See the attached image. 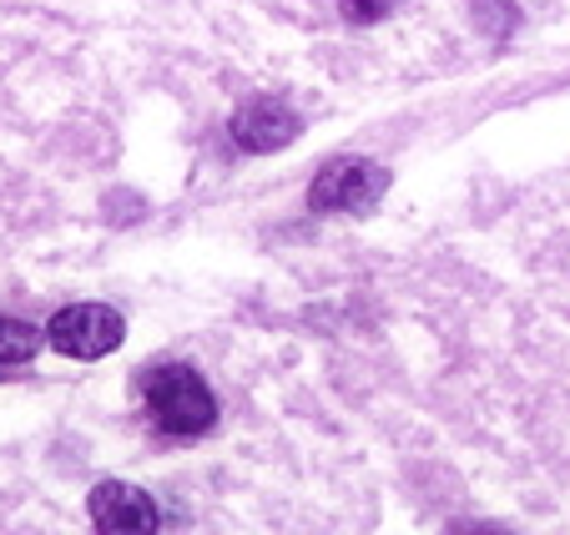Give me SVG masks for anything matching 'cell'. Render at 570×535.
Returning a JSON list of instances; mask_svg holds the SVG:
<instances>
[{
	"label": "cell",
	"mask_w": 570,
	"mask_h": 535,
	"mask_svg": "<svg viewBox=\"0 0 570 535\" xmlns=\"http://www.w3.org/2000/svg\"><path fill=\"white\" fill-rule=\"evenodd\" d=\"M141 395H147V415L151 425L161 429V435H207L217 419V399L213 389L203 385V374L187 364H161L147 374V385H141Z\"/></svg>",
	"instance_id": "obj_1"
},
{
	"label": "cell",
	"mask_w": 570,
	"mask_h": 535,
	"mask_svg": "<svg viewBox=\"0 0 570 535\" xmlns=\"http://www.w3.org/2000/svg\"><path fill=\"white\" fill-rule=\"evenodd\" d=\"M36 349H41V329H31L26 319H0V369L26 364Z\"/></svg>",
	"instance_id": "obj_6"
},
{
	"label": "cell",
	"mask_w": 570,
	"mask_h": 535,
	"mask_svg": "<svg viewBox=\"0 0 570 535\" xmlns=\"http://www.w3.org/2000/svg\"><path fill=\"white\" fill-rule=\"evenodd\" d=\"M127 339V319L107 303H71L46 323V343L66 359H101V353H117Z\"/></svg>",
	"instance_id": "obj_3"
},
{
	"label": "cell",
	"mask_w": 570,
	"mask_h": 535,
	"mask_svg": "<svg viewBox=\"0 0 570 535\" xmlns=\"http://www.w3.org/2000/svg\"><path fill=\"white\" fill-rule=\"evenodd\" d=\"M87 510H91V521L111 535H147V531H157V521H161L157 500L127 480H101L97 490H91Z\"/></svg>",
	"instance_id": "obj_5"
},
{
	"label": "cell",
	"mask_w": 570,
	"mask_h": 535,
	"mask_svg": "<svg viewBox=\"0 0 570 535\" xmlns=\"http://www.w3.org/2000/svg\"><path fill=\"white\" fill-rule=\"evenodd\" d=\"M389 6H394V0H338L344 21H354V26H374V21H384Z\"/></svg>",
	"instance_id": "obj_7"
},
{
	"label": "cell",
	"mask_w": 570,
	"mask_h": 535,
	"mask_svg": "<svg viewBox=\"0 0 570 535\" xmlns=\"http://www.w3.org/2000/svg\"><path fill=\"white\" fill-rule=\"evenodd\" d=\"M389 193V172L368 157H338L313 177L308 207L313 213H368Z\"/></svg>",
	"instance_id": "obj_2"
},
{
	"label": "cell",
	"mask_w": 570,
	"mask_h": 535,
	"mask_svg": "<svg viewBox=\"0 0 570 535\" xmlns=\"http://www.w3.org/2000/svg\"><path fill=\"white\" fill-rule=\"evenodd\" d=\"M298 132H303L298 111H293L283 97H253V101H243L237 117H233V142L243 152H253V157H263V152H283Z\"/></svg>",
	"instance_id": "obj_4"
}]
</instances>
